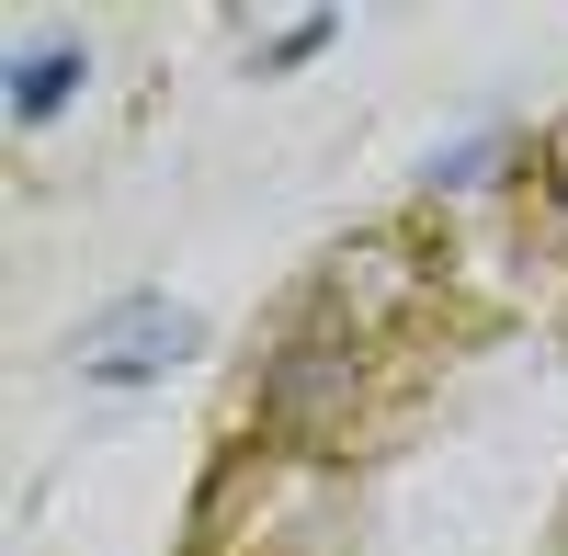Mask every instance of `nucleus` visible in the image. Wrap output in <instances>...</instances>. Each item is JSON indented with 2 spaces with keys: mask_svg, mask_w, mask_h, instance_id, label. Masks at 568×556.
Instances as JSON below:
<instances>
[{
  "mask_svg": "<svg viewBox=\"0 0 568 556\" xmlns=\"http://www.w3.org/2000/svg\"><path fill=\"white\" fill-rule=\"evenodd\" d=\"M364 387H375V363L353 352V341H318V330H284L273 352H262V375H251V409H262V432H273V454H329L353 432V409H364Z\"/></svg>",
  "mask_w": 568,
  "mask_h": 556,
  "instance_id": "nucleus-1",
  "label": "nucleus"
},
{
  "mask_svg": "<svg viewBox=\"0 0 568 556\" xmlns=\"http://www.w3.org/2000/svg\"><path fill=\"white\" fill-rule=\"evenodd\" d=\"M318 318H307V330L318 341H375V330H398V318L420 307V239H409V227H364V239H342V250H329L318 261V296H307Z\"/></svg>",
  "mask_w": 568,
  "mask_h": 556,
  "instance_id": "nucleus-2",
  "label": "nucleus"
},
{
  "mask_svg": "<svg viewBox=\"0 0 568 556\" xmlns=\"http://www.w3.org/2000/svg\"><path fill=\"white\" fill-rule=\"evenodd\" d=\"M194 341H205V330H194L182 307H160V296H125V307L103 318V330H80V375H91V387H149V375H171V363L194 352Z\"/></svg>",
  "mask_w": 568,
  "mask_h": 556,
  "instance_id": "nucleus-3",
  "label": "nucleus"
},
{
  "mask_svg": "<svg viewBox=\"0 0 568 556\" xmlns=\"http://www.w3.org/2000/svg\"><path fill=\"white\" fill-rule=\"evenodd\" d=\"M80 80H91V58H80V45H34V58H12L0 103H12V125H45L58 103H80Z\"/></svg>",
  "mask_w": 568,
  "mask_h": 556,
  "instance_id": "nucleus-4",
  "label": "nucleus"
},
{
  "mask_svg": "<svg viewBox=\"0 0 568 556\" xmlns=\"http://www.w3.org/2000/svg\"><path fill=\"white\" fill-rule=\"evenodd\" d=\"M329 34H342V12H307V23H284V34L262 45V69H296V58H318Z\"/></svg>",
  "mask_w": 568,
  "mask_h": 556,
  "instance_id": "nucleus-5",
  "label": "nucleus"
},
{
  "mask_svg": "<svg viewBox=\"0 0 568 556\" xmlns=\"http://www.w3.org/2000/svg\"><path fill=\"white\" fill-rule=\"evenodd\" d=\"M546 194H557V205H568V125H557V136H546Z\"/></svg>",
  "mask_w": 568,
  "mask_h": 556,
  "instance_id": "nucleus-6",
  "label": "nucleus"
}]
</instances>
